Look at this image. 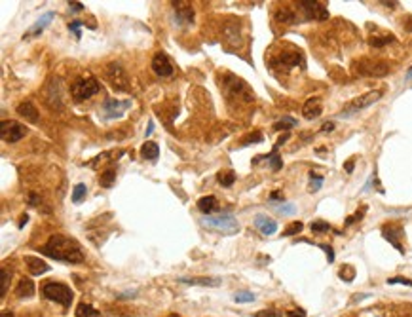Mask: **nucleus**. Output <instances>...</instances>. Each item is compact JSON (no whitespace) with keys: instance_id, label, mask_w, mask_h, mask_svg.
<instances>
[{"instance_id":"1","label":"nucleus","mask_w":412,"mask_h":317,"mask_svg":"<svg viewBox=\"0 0 412 317\" xmlns=\"http://www.w3.org/2000/svg\"><path fill=\"white\" fill-rule=\"evenodd\" d=\"M46 257H50L53 260L59 262H69V264H78L84 260V253L82 247L76 239L61 236V234H53L52 238L42 245L40 249Z\"/></svg>"},{"instance_id":"2","label":"nucleus","mask_w":412,"mask_h":317,"mask_svg":"<svg viewBox=\"0 0 412 317\" xmlns=\"http://www.w3.org/2000/svg\"><path fill=\"white\" fill-rule=\"evenodd\" d=\"M42 295L52 302H57L61 304L63 308H69L72 304V291L70 287H67L65 283L59 281H48L42 285Z\"/></svg>"},{"instance_id":"3","label":"nucleus","mask_w":412,"mask_h":317,"mask_svg":"<svg viewBox=\"0 0 412 317\" xmlns=\"http://www.w3.org/2000/svg\"><path fill=\"white\" fill-rule=\"evenodd\" d=\"M202 226H206V228H209V230L223 232V234H236V232L240 230L238 220H236L232 215H228V213L217 215V217H209V215H207V217L202 218Z\"/></svg>"},{"instance_id":"4","label":"nucleus","mask_w":412,"mask_h":317,"mask_svg":"<svg viewBox=\"0 0 412 317\" xmlns=\"http://www.w3.org/2000/svg\"><path fill=\"white\" fill-rule=\"evenodd\" d=\"M104 78L110 84V88L116 89V91H127L129 89V78H127V74L124 71V67H122L120 63H116V61H112V63L106 65Z\"/></svg>"},{"instance_id":"5","label":"nucleus","mask_w":412,"mask_h":317,"mask_svg":"<svg viewBox=\"0 0 412 317\" xmlns=\"http://www.w3.org/2000/svg\"><path fill=\"white\" fill-rule=\"evenodd\" d=\"M99 89H101L99 82L95 78H91V76H86V78H78L72 84L70 91H72L74 101H84V99H89L91 95L99 93Z\"/></svg>"},{"instance_id":"6","label":"nucleus","mask_w":412,"mask_h":317,"mask_svg":"<svg viewBox=\"0 0 412 317\" xmlns=\"http://www.w3.org/2000/svg\"><path fill=\"white\" fill-rule=\"evenodd\" d=\"M27 135V127L14 120H4L0 123V139L4 142H18Z\"/></svg>"},{"instance_id":"7","label":"nucleus","mask_w":412,"mask_h":317,"mask_svg":"<svg viewBox=\"0 0 412 317\" xmlns=\"http://www.w3.org/2000/svg\"><path fill=\"white\" fill-rule=\"evenodd\" d=\"M380 97H382V91H369L367 95H361V97H357L355 101H351L350 105H346V108H344V112H342V116H348V114H355V112H359V110L367 108V106L374 105L376 101H380Z\"/></svg>"},{"instance_id":"8","label":"nucleus","mask_w":412,"mask_h":317,"mask_svg":"<svg viewBox=\"0 0 412 317\" xmlns=\"http://www.w3.org/2000/svg\"><path fill=\"white\" fill-rule=\"evenodd\" d=\"M228 78H230V82H223V86L226 88L230 97H243L245 101H253L255 95L249 91V88L245 86V82L241 78H236L232 74H228Z\"/></svg>"},{"instance_id":"9","label":"nucleus","mask_w":412,"mask_h":317,"mask_svg":"<svg viewBox=\"0 0 412 317\" xmlns=\"http://www.w3.org/2000/svg\"><path fill=\"white\" fill-rule=\"evenodd\" d=\"M298 6L304 14V19L308 21H323L329 18V12L321 2H300Z\"/></svg>"},{"instance_id":"10","label":"nucleus","mask_w":412,"mask_h":317,"mask_svg":"<svg viewBox=\"0 0 412 317\" xmlns=\"http://www.w3.org/2000/svg\"><path fill=\"white\" fill-rule=\"evenodd\" d=\"M224 44H226L230 50L241 48L243 36H241L240 25H238V23H228V25L224 27Z\"/></svg>"},{"instance_id":"11","label":"nucleus","mask_w":412,"mask_h":317,"mask_svg":"<svg viewBox=\"0 0 412 317\" xmlns=\"http://www.w3.org/2000/svg\"><path fill=\"white\" fill-rule=\"evenodd\" d=\"M152 71L160 76V78H167L173 74V65L169 61V57L165 53H156L154 59H152Z\"/></svg>"},{"instance_id":"12","label":"nucleus","mask_w":412,"mask_h":317,"mask_svg":"<svg viewBox=\"0 0 412 317\" xmlns=\"http://www.w3.org/2000/svg\"><path fill=\"white\" fill-rule=\"evenodd\" d=\"M131 106V101H116V99H106L103 105V112L106 118H118L127 108Z\"/></svg>"},{"instance_id":"13","label":"nucleus","mask_w":412,"mask_h":317,"mask_svg":"<svg viewBox=\"0 0 412 317\" xmlns=\"http://www.w3.org/2000/svg\"><path fill=\"white\" fill-rule=\"evenodd\" d=\"M321 112H323V106H321L319 97H309L302 106V114L306 120H315L317 116H321Z\"/></svg>"},{"instance_id":"14","label":"nucleus","mask_w":412,"mask_h":317,"mask_svg":"<svg viewBox=\"0 0 412 317\" xmlns=\"http://www.w3.org/2000/svg\"><path fill=\"white\" fill-rule=\"evenodd\" d=\"M300 53H292V52H285L281 53L279 57H275L274 61H272V65L274 67H285V69H292V67H296L298 63H300Z\"/></svg>"},{"instance_id":"15","label":"nucleus","mask_w":412,"mask_h":317,"mask_svg":"<svg viewBox=\"0 0 412 317\" xmlns=\"http://www.w3.org/2000/svg\"><path fill=\"white\" fill-rule=\"evenodd\" d=\"M173 8L177 12L179 23H192L194 21V8L188 2H173Z\"/></svg>"},{"instance_id":"16","label":"nucleus","mask_w":412,"mask_h":317,"mask_svg":"<svg viewBox=\"0 0 412 317\" xmlns=\"http://www.w3.org/2000/svg\"><path fill=\"white\" fill-rule=\"evenodd\" d=\"M25 264H27V270L33 274V276H42L46 272H50V264H46L42 258L38 257H25Z\"/></svg>"},{"instance_id":"17","label":"nucleus","mask_w":412,"mask_h":317,"mask_svg":"<svg viewBox=\"0 0 412 317\" xmlns=\"http://www.w3.org/2000/svg\"><path fill=\"white\" fill-rule=\"evenodd\" d=\"M18 114L21 116V118H25L27 122H31V123H38V120H40V116H38V110H36L35 105H33L31 101H25V103H21V105L18 106Z\"/></svg>"},{"instance_id":"18","label":"nucleus","mask_w":412,"mask_h":317,"mask_svg":"<svg viewBox=\"0 0 412 317\" xmlns=\"http://www.w3.org/2000/svg\"><path fill=\"white\" fill-rule=\"evenodd\" d=\"M255 226L264 236H272V234L277 232V222L272 220V218H268V217H264V215H258L257 218H255Z\"/></svg>"},{"instance_id":"19","label":"nucleus","mask_w":412,"mask_h":317,"mask_svg":"<svg viewBox=\"0 0 412 317\" xmlns=\"http://www.w3.org/2000/svg\"><path fill=\"white\" fill-rule=\"evenodd\" d=\"M59 88H61V84H59V80H52V84H50V88H48V105L52 106V108H61V91H59Z\"/></svg>"},{"instance_id":"20","label":"nucleus","mask_w":412,"mask_h":317,"mask_svg":"<svg viewBox=\"0 0 412 317\" xmlns=\"http://www.w3.org/2000/svg\"><path fill=\"white\" fill-rule=\"evenodd\" d=\"M361 74H367V76H384L388 74V65L384 63H365V67L359 69Z\"/></svg>"},{"instance_id":"21","label":"nucleus","mask_w":412,"mask_h":317,"mask_svg":"<svg viewBox=\"0 0 412 317\" xmlns=\"http://www.w3.org/2000/svg\"><path fill=\"white\" fill-rule=\"evenodd\" d=\"M217 207H219V203H217V198L215 196H204V198L198 199V209L204 213L206 217L211 215Z\"/></svg>"},{"instance_id":"22","label":"nucleus","mask_w":412,"mask_h":317,"mask_svg":"<svg viewBox=\"0 0 412 317\" xmlns=\"http://www.w3.org/2000/svg\"><path fill=\"white\" fill-rule=\"evenodd\" d=\"M16 295L19 298H25V297H33L35 295V283L29 277H23L21 281L18 283V289H16Z\"/></svg>"},{"instance_id":"23","label":"nucleus","mask_w":412,"mask_h":317,"mask_svg":"<svg viewBox=\"0 0 412 317\" xmlns=\"http://www.w3.org/2000/svg\"><path fill=\"white\" fill-rule=\"evenodd\" d=\"M179 281L186 283V285H202V287H217V285H221V279H215V277H181Z\"/></svg>"},{"instance_id":"24","label":"nucleus","mask_w":412,"mask_h":317,"mask_svg":"<svg viewBox=\"0 0 412 317\" xmlns=\"http://www.w3.org/2000/svg\"><path fill=\"white\" fill-rule=\"evenodd\" d=\"M141 156L144 159H150V161H154L158 156H160V146L156 144V142L152 141H146L143 146H141Z\"/></svg>"},{"instance_id":"25","label":"nucleus","mask_w":412,"mask_h":317,"mask_svg":"<svg viewBox=\"0 0 412 317\" xmlns=\"http://www.w3.org/2000/svg\"><path fill=\"white\" fill-rule=\"evenodd\" d=\"M52 19H53V14H52V12L44 14V16H42V18H40V19H38V21L35 23V27L31 29V33H29V35H31V36H38L40 33H42V31H44V29H46V27H48V25H50V21H52Z\"/></svg>"},{"instance_id":"26","label":"nucleus","mask_w":412,"mask_h":317,"mask_svg":"<svg viewBox=\"0 0 412 317\" xmlns=\"http://www.w3.org/2000/svg\"><path fill=\"white\" fill-rule=\"evenodd\" d=\"M275 21H279V23H296V18H294V14H292L289 8H279L277 12H275Z\"/></svg>"},{"instance_id":"27","label":"nucleus","mask_w":412,"mask_h":317,"mask_svg":"<svg viewBox=\"0 0 412 317\" xmlns=\"http://www.w3.org/2000/svg\"><path fill=\"white\" fill-rule=\"evenodd\" d=\"M114 180H116V169H106L104 173H101V177H99V182H101V186L103 188H110L112 184H114Z\"/></svg>"},{"instance_id":"28","label":"nucleus","mask_w":412,"mask_h":317,"mask_svg":"<svg viewBox=\"0 0 412 317\" xmlns=\"http://www.w3.org/2000/svg\"><path fill=\"white\" fill-rule=\"evenodd\" d=\"M76 317H101V314H99L93 306L82 302V304L78 306V310H76Z\"/></svg>"},{"instance_id":"29","label":"nucleus","mask_w":412,"mask_h":317,"mask_svg":"<svg viewBox=\"0 0 412 317\" xmlns=\"http://www.w3.org/2000/svg\"><path fill=\"white\" fill-rule=\"evenodd\" d=\"M382 232H384V238H386V239H388L390 243H393L395 249H397L399 253H405V249H403V245H401V243L397 241V236H395V232L391 230V226H384V230H382Z\"/></svg>"},{"instance_id":"30","label":"nucleus","mask_w":412,"mask_h":317,"mask_svg":"<svg viewBox=\"0 0 412 317\" xmlns=\"http://www.w3.org/2000/svg\"><path fill=\"white\" fill-rule=\"evenodd\" d=\"M86 192H87L86 184H82V182H80V184H76V186H74V190H72V201H74V203H80V201L86 198Z\"/></svg>"},{"instance_id":"31","label":"nucleus","mask_w":412,"mask_h":317,"mask_svg":"<svg viewBox=\"0 0 412 317\" xmlns=\"http://www.w3.org/2000/svg\"><path fill=\"white\" fill-rule=\"evenodd\" d=\"M291 127H296V120H294V118H289V116H285L283 120H279V122L274 125L275 131H281V129H291Z\"/></svg>"},{"instance_id":"32","label":"nucleus","mask_w":412,"mask_h":317,"mask_svg":"<svg viewBox=\"0 0 412 317\" xmlns=\"http://www.w3.org/2000/svg\"><path fill=\"white\" fill-rule=\"evenodd\" d=\"M234 180H236V175H234L232 171L219 173V182H221L223 186H232V184H234Z\"/></svg>"},{"instance_id":"33","label":"nucleus","mask_w":412,"mask_h":317,"mask_svg":"<svg viewBox=\"0 0 412 317\" xmlns=\"http://www.w3.org/2000/svg\"><path fill=\"white\" fill-rule=\"evenodd\" d=\"M302 228H304V224L302 222H291L287 228H285V236H296V234H300L302 232Z\"/></svg>"},{"instance_id":"34","label":"nucleus","mask_w":412,"mask_h":317,"mask_svg":"<svg viewBox=\"0 0 412 317\" xmlns=\"http://www.w3.org/2000/svg\"><path fill=\"white\" fill-rule=\"evenodd\" d=\"M234 300L238 302V304H247V302H253L255 300V295L253 293H238V295H234Z\"/></svg>"},{"instance_id":"35","label":"nucleus","mask_w":412,"mask_h":317,"mask_svg":"<svg viewBox=\"0 0 412 317\" xmlns=\"http://www.w3.org/2000/svg\"><path fill=\"white\" fill-rule=\"evenodd\" d=\"M329 230H330V224H329V222H323V220L311 222V232H313V234H321V232H329Z\"/></svg>"},{"instance_id":"36","label":"nucleus","mask_w":412,"mask_h":317,"mask_svg":"<svg viewBox=\"0 0 412 317\" xmlns=\"http://www.w3.org/2000/svg\"><path fill=\"white\" fill-rule=\"evenodd\" d=\"M275 150H277V148H274V152H272L270 156H264V158L270 159V165H272V169H274V171H279V169H281V158L277 156V152H275Z\"/></svg>"},{"instance_id":"37","label":"nucleus","mask_w":412,"mask_h":317,"mask_svg":"<svg viewBox=\"0 0 412 317\" xmlns=\"http://www.w3.org/2000/svg\"><path fill=\"white\" fill-rule=\"evenodd\" d=\"M8 283H10V272L6 268H2V291H0V297H4L8 293Z\"/></svg>"},{"instance_id":"38","label":"nucleus","mask_w":412,"mask_h":317,"mask_svg":"<svg viewBox=\"0 0 412 317\" xmlns=\"http://www.w3.org/2000/svg\"><path fill=\"white\" fill-rule=\"evenodd\" d=\"M390 42H393V36H386V38H371V46H374V48H380V46H386V44H390Z\"/></svg>"},{"instance_id":"39","label":"nucleus","mask_w":412,"mask_h":317,"mask_svg":"<svg viewBox=\"0 0 412 317\" xmlns=\"http://www.w3.org/2000/svg\"><path fill=\"white\" fill-rule=\"evenodd\" d=\"M311 182H309V192H317L319 188H321V184H323V178L321 177H315L313 173H311Z\"/></svg>"},{"instance_id":"40","label":"nucleus","mask_w":412,"mask_h":317,"mask_svg":"<svg viewBox=\"0 0 412 317\" xmlns=\"http://www.w3.org/2000/svg\"><path fill=\"white\" fill-rule=\"evenodd\" d=\"M277 211L281 213V215H294L296 207L291 205V203H283V205H277Z\"/></svg>"},{"instance_id":"41","label":"nucleus","mask_w":412,"mask_h":317,"mask_svg":"<svg viewBox=\"0 0 412 317\" xmlns=\"http://www.w3.org/2000/svg\"><path fill=\"white\" fill-rule=\"evenodd\" d=\"M395 283H399V285H409V287H412L411 279H407V277H401V276H397V277H390V279H388V285H395Z\"/></svg>"},{"instance_id":"42","label":"nucleus","mask_w":412,"mask_h":317,"mask_svg":"<svg viewBox=\"0 0 412 317\" xmlns=\"http://www.w3.org/2000/svg\"><path fill=\"white\" fill-rule=\"evenodd\" d=\"M255 317H283V316L279 312H275V310H262V312L255 314Z\"/></svg>"},{"instance_id":"43","label":"nucleus","mask_w":412,"mask_h":317,"mask_svg":"<svg viewBox=\"0 0 412 317\" xmlns=\"http://www.w3.org/2000/svg\"><path fill=\"white\" fill-rule=\"evenodd\" d=\"M82 25H84V21H72V23H69V29L76 36H80V27H82Z\"/></svg>"},{"instance_id":"44","label":"nucleus","mask_w":412,"mask_h":317,"mask_svg":"<svg viewBox=\"0 0 412 317\" xmlns=\"http://www.w3.org/2000/svg\"><path fill=\"white\" fill-rule=\"evenodd\" d=\"M321 249H323V251L327 253V258H329V262H332V260H334V253H332V249H330L329 245H321Z\"/></svg>"},{"instance_id":"45","label":"nucleus","mask_w":412,"mask_h":317,"mask_svg":"<svg viewBox=\"0 0 412 317\" xmlns=\"http://www.w3.org/2000/svg\"><path fill=\"white\" fill-rule=\"evenodd\" d=\"M69 6H70V10H72V12H80V10H84V4H82V2H70Z\"/></svg>"},{"instance_id":"46","label":"nucleus","mask_w":412,"mask_h":317,"mask_svg":"<svg viewBox=\"0 0 412 317\" xmlns=\"http://www.w3.org/2000/svg\"><path fill=\"white\" fill-rule=\"evenodd\" d=\"M287 317H306V314H304V310H291Z\"/></svg>"},{"instance_id":"47","label":"nucleus","mask_w":412,"mask_h":317,"mask_svg":"<svg viewBox=\"0 0 412 317\" xmlns=\"http://www.w3.org/2000/svg\"><path fill=\"white\" fill-rule=\"evenodd\" d=\"M332 129H334V123L332 122L323 123V127H321V131H323V133H329V131H332Z\"/></svg>"},{"instance_id":"48","label":"nucleus","mask_w":412,"mask_h":317,"mask_svg":"<svg viewBox=\"0 0 412 317\" xmlns=\"http://www.w3.org/2000/svg\"><path fill=\"white\" fill-rule=\"evenodd\" d=\"M29 203H31V205H38V203H40V198L36 194H29Z\"/></svg>"},{"instance_id":"49","label":"nucleus","mask_w":412,"mask_h":317,"mask_svg":"<svg viewBox=\"0 0 412 317\" xmlns=\"http://www.w3.org/2000/svg\"><path fill=\"white\" fill-rule=\"evenodd\" d=\"M27 220H29V215H21V220H19V228H23V226L27 224Z\"/></svg>"},{"instance_id":"50","label":"nucleus","mask_w":412,"mask_h":317,"mask_svg":"<svg viewBox=\"0 0 412 317\" xmlns=\"http://www.w3.org/2000/svg\"><path fill=\"white\" fill-rule=\"evenodd\" d=\"M351 169H353V161H350V163H346V171H348V173H351Z\"/></svg>"},{"instance_id":"51","label":"nucleus","mask_w":412,"mask_h":317,"mask_svg":"<svg viewBox=\"0 0 412 317\" xmlns=\"http://www.w3.org/2000/svg\"><path fill=\"white\" fill-rule=\"evenodd\" d=\"M2 317H14V316H12V312H8V310H2Z\"/></svg>"},{"instance_id":"52","label":"nucleus","mask_w":412,"mask_h":317,"mask_svg":"<svg viewBox=\"0 0 412 317\" xmlns=\"http://www.w3.org/2000/svg\"><path fill=\"white\" fill-rule=\"evenodd\" d=\"M152 125H154V123H152V122L148 123V129H146V135H150V133H152Z\"/></svg>"},{"instance_id":"53","label":"nucleus","mask_w":412,"mask_h":317,"mask_svg":"<svg viewBox=\"0 0 412 317\" xmlns=\"http://www.w3.org/2000/svg\"><path fill=\"white\" fill-rule=\"evenodd\" d=\"M279 198H281L279 192H274V194H272V199H279Z\"/></svg>"},{"instance_id":"54","label":"nucleus","mask_w":412,"mask_h":317,"mask_svg":"<svg viewBox=\"0 0 412 317\" xmlns=\"http://www.w3.org/2000/svg\"><path fill=\"white\" fill-rule=\"evenodd\" d=\"M407 80H412V69L409 72H407Z\"/></svg>"},{"instance_id":"55","label":"nucleus","mask_w":412,"mask_h":317,"mask_svg":"<svg viewBox=\"0 0 412 317\" xmlns=\"http://www.w3.org/2000/svg\"><path fill=\"white\" fill-rule=\"evenodd\" d=\"M169 317H179V316H169Z\"/></svg>"}]
</instances>
